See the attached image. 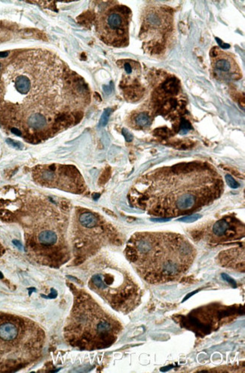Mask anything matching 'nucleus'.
I'll return each mask as SVG.
<instances>
[{"instance_id": "16", "label": "nucleus", "mask_w": 245, "mask_h": 373, "mask_svg": "<svg viewBox=\"0 0 245 373\" xmlns=\"http://www.w3.org/2000/svg\"><path fill=\"white\" fill-rule=\"evenodd\" d=\"M122 133H123V135L125 136V140H126L128 142H130L132 140H133V136H132L131 133H130L128 130H126V129H123V130H122Z\"/></svg>"}, {"instance_id": "10", "label": "nucleus", "mask_w": 245, "mask_h": 373, "mask_svg": "<svg viewBox=\"0 0 245 373\" xmlns=\"http://www.w3.org/2000/svg\"><path fill=\"white\" fill-rule=\"evenodd\" d=\"M229 231V223L225 219H220L213 226V233L217 237H222Z\"/></svg>"}, {"instance_id": "15", "label": "nucleus", "mask_w": 245, "mask_h": 373, "mask_svg": "<svg viewBox=\"0 0 245 373\" xmlns=\"http://www.w3.org/2000/svg\"><path fill=\"white\" fill-rule=\"evenodd\" d=\"M6 142H7L9 145L14 146V148H18V149H21V148H23V146H22L21 143H19V142H17V141H15V140H11V139H8V140H6Z\"/></svg>"}, {"instance_id": "3", "label": "nucleus", "mask_w": 245, "mask_h": 373, "mask_svg": "<svg viewBox=\"0 0 245 373\" xmlns=\"http://www.w3.org/2000/svg\"><path fill=\"white\" fill-rule=\"evenodd\" d=\"M74 302L66 321L64 335L79 350H101L112 346L122 331L119 320L86 292L72 288Z\"/></svg>"}, {"instance_id": "20", "label": "nucleus", "mask_w": 245, "mask_h": 373, "mask_svg": "<svg viewBox=\"0 0 245 373\" xmlns=\"http://www.w3.org/2000/svg\"><path fill=\"white\" fill-rule=\"evenodd\" d=\"M13 243H14V244L15 245V246H17L18 248H20V249L22 248L21 243H20V241H18V240H13Z\"/></svg>"}, {"instance_id": "5", "label": "nucleus", "mask_w": 245, "mask_h": 373, "mask_svg": "<svg viewBox=\"0 0 245 373\" xmlns=\"http://www.w3.org/2000/svg\"><path fill=\"white\" fill-rule=\"evenodd\" d=\"M88 287L119 312L128 314L140 301V288L128 274L97 272L89 277Z\"/></svg>"}, {"instance_id": "9", "label": "nucleus", "mask_w": 245, "mask_h": 373, "mask_svg": "<svg viewBox=\"0 0 245 373\" xmlns=\"http://www.w3.org/2000/svg\"><path fill=\"white\" fill-rule=\"evenodd\" d=\"M80 224L86 229H93L98 225V219L94 214L90 212H85L79 218Z\"/></svg>"}, {"instance_id": "18", "label": "nucleus", "mask_w": 245, "mask_h": 373, "mask_svg": "<svg viewBox=\"0 0 245 373\" xmlns=\"http://www.w3.org/2000/svg\"><path fill=\"white\" fill-rule=\"evenodd\" d=\"M125 71L128 72V73H130V72H131L132 68L128 63H126V64H125Z\"/></svg>"}, {"instance_id": "13", "label": "nucleus", "mask_w": 245, "mask_h": 373, "mask_svg": "<svg viewBox=\"0 0 245 373\" xmlns=\"http://www.w3.org/2000/svg\"><path fill=\"white\" fill-rule=\"evenodd\" d=\"M225 181H226L227 184L232 188H238L240 185L239 183H238L237 181H235V179H234L231 175L225 176Z\"/></svg>"}, {"instance_id": "2", "label": "nucleus", "mask_w": 245, "mask_h": 373, "mask_svg": "<svg viewBox=\"0 0 245 373\" xmlns=\"http://www.w3.org/2000/svg\"><path fill=\"white\" fill-rule=\"evenodd\" d=\"M125 255L142 279L160 284L175 280L187 271L196 250L180 235L141 232L129 240Z\"/></svg>"}, {"instance_id": "6", "label": "nucleus", "mask_w": 245, "mask_h": 373, "mask_svg": "<svg viewBox=\"0 0 245 373\" xmlns=\"http://www.w3.org/2000/svg\"><path fill=\"white\" fill-rule=\"evenodd\" d=\"M130 12L128 7L120 5L109 6L103 11L97 22V31L101 39L111 46H126Z\"/></svg>"}, {"instance_id": "19", "label": "nucleus", "mask_w": 245, "mask_h": 373, "mask_svg": "<svg viewBox=\"0 0 245 373\" xmlns=\"http://www.w3.org/2000/svg\"><path fill=\"white\" fill-rule=\"evenodd\" d=\"M152 221H154V222H166V221H168L169 219H166V218H157V219H151Z\"/></svg>"}, {"instance_id": "21", "label": "nucleus", "mask_w": 245, "mask_h": 373, "mask_svg": "<svg viewBox=\"0 0 245 373\" xmlns=\"http://www.w3.org/2000/svg\"><path fill=\"white\" fill-rule=\"evenodd\" d=\"M99 197H100V194H94V195H93V198H94L95 200L97 199Z\"/></svg>"}, {"instance_id": "4", "label": "nucleus", "mask_w": 245, "mask_h": 373, "mask_svg": "<svg viewBox=\"0 0 245 373\" xmlns=\"http://www.w3.org/2000/svg\"><path fill=\"white\" fill-rule=\"evenodd\" d=\"M44 330L28 318L0 313V373L26 368L41 356Z\"/></svg>"}, {"instance_id": "11", "label": "nucleus", "mask_w": 245, "mask_h": 373, "mask_svg": "<svg viewBox=\"0 0 245 373\" xmlns=\"http://www.w3.org/2000/svg\"><path fill=\"white\" fill-rule=\"evenodd\" d=\"M134 122L139 127H147L150 124V118L146 113L142 112L136 116Z\"/></svg>"}, {"instance_id": "1", "label": "nucleus", "mask_w": 245, "mask_h": 373, "mask_svg": "<svg viewBox=\"0 0 245 373\" xmlns=\"http://www.w3.org/2000/svg\"><path fill=\"white\" fill-rule=\"evenodd\" d=\"M79 75L42 48H0V123L27 142L79 122L89 101Z\"/></svg>"}, {"instance_id": "8", "label": "nucleus", "mask_w": 245, "mask_h": 373, "mask_svg": "<svg viewBox=\"0 0 245 373\" xmlns=\"http://www.w3.org/2000/svg\"><path fill=\"white\" fill-rule=\"evenodd\" d=\"M58 240L57 233L52 230H43L38 233L37 240L42 246L49 247L56 244Z\"/></svg>"}, {"instance_id": "17", "label": "nucleus", "mask_w": 245, "mask_h": 373, "mask_svg": "<svg viewBox=\"0 0 245 373\" xmlns=\"http://www.w3.org/2000/svg\"><path fill=\"white\" fill-rule=\"evenodd\" d=\"M109 178V174L107 172V171H105V173L103 174L102 177H101V179H100V183L104 184L106 181L108 180V179Z\"/></svg>"}, {"instance_id": "12", "label": "nucleus", "mask_w": 245, "mask_h": 373, "mask_svg": "<svg viewBox=\"0 0 245 373\" xmlns=\"http://www.w3.org/2000/svg\"><path fill=\"white\" fill-rule=\"evenodd\" d=\"M201 215H199V214H192V215H190V216H185V217L180 218V219H178V221H180V222H187V223H190V222H196V221H197L198 219L201 218Z\"/></svg>"}, {"instance_id": "14", "label": "nucleus", "mask_w": 245, "mask_h": 373, "mask_svg": "<svg viewBox=\"0 0 245 373\" xmlns=\"http://www.w3.org/2000/svg\"><path fill=\"white\" fill-rule=\"evenodd\" d=\"M110 113H111L110 109H107L104 111V112L103 113L102 117H101V126H105L106 124H107L108 119H109Z\"/></svg>"}, {"instance_id": "7", "label": "nucleus", "mask_w": 245, "mask_h": 373, "mask_svg": "<svg viewBox=\"0 0 245 373\" xmlns=\"http://www.w3.org/2000/svg\"><path fill=\"white\" fill-rule=\"evenodd\" d=\"M212 67L217 77L223 80L240 77V69L235 60L229 54L219 50L214 51L212 54Z\"/></svg>"}]
</instances>
